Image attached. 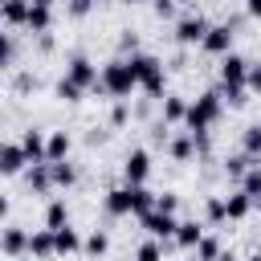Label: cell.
<instances>
[{"mask_svg":"<svg viewBox=\"0 0 261 261\" xmlns=\"http://www.w3.org/2000/svg\"><path fill=\"white\" fill-rule=\"evenodd\" d=\"M204 241V224H196V220H184L179 228H175V245L179 249H196Z\"/></svg>","mask_w":261,"mask_h":261,"instance_id":"obj_14","label":"cell"},{"mask_svg":"<svg viewBox=\"0 0 261 261\" xmlns=\"http://www.w3.org/2000/svg\"><path fill=\"white\" fill-rule=\"evenodd\" d=\"M29 8H33V0H4V20L8 24H24Z\"/></svg>","mask_w":261,"mask_h":261,"instance_id":"obj_22","label":"cell"},{"mask_svg":"<svg viewBox=\"0 0 261 261\" xmlns=\"http://www.w3.org/2000/svg\"><path fill=\"white\" fill-rule=\"evenodd\" d=\"M216 261H237V257H232V253H220V257H216Z\"/></svg>","mask_w":261,"mask_h":261,"instance_id":"obj_41","label":"cell"},{"mask_svg":"<svg viewBox=\"0 0 261 261\" xmlns=\"http://www.w3.org/2000/svg\"><path fill=\"white\" fill-rule=\"evenodd\" d=\"M155 208V196L143 188V184H122V188H114V192H106V212L110 216H143V212H151Z\"/></svg>","mask_w":261,"mask_h":261,"instance_id":"obj_2","label":"cell"},{"mask_svg":"<svg viewBox=\"0 0 261 261\" xmlns=\"http://www.w3.org/2000/svg\"><path fill=\"white\" fill-rule=\"evenodd\" d=\"M49 24H53V12H49L45 4H33V8H29L24 29H29V33H49Z\"/></svg>","mask_w":261,"mask_h":261,"instance_id":"obj_15","label":"cell"},{"mask_svg":"<svg viewBox=\"0 0 261 261\" xmlns=\"http://www.w3.org/2000/svg\"><path fill=\"white\" fill-rule=\"evenodd\" d=\"M249 90L261 94V65H249Z\"/></svg>","mask_w":261,"mask_h":261,"instance_id":"obj_37","label":"cell"},{"mask_svg":"<svg viewBox=\"0 0 261 261\" xmlns=\"http://www.w3.org/2000/svg\"><path fill=\"white\" fill-rule=\"evenodd\" d=\"M143 228H147L151 237H175L179 220H175L171 212H159V208H151V212H143Z\"/></svg>","mask_w":261,"mask_h":261,"instance_id":"obj_8","label":"cell"},{"mask_svg":"<svg viewBox=\"0 0 261 261\" xmlns=\"http://www.w3.org/2000/svg\"><path fill=\"white\" fill-rule=\"evenodd\" d=\"M220 220H228V200L212 196V200H208V224H220Z\"/></svg>","mask_w":261,"mask_h":261,"instance_id":"obj_32","label":"cell"},{"mask_svg":"<svg viewBox=\"0 0 261 261\" xmlns=\"http://www.w3.org/2000/svg\"><path fill=\"white\" fill-rule=\"evenodd\" d=\"M249 208H253V196L241 188L237 196H228V220H245L249 216Z\"/></svg>","mask_w":261,"mask_h":261,"instance_id":"obj_20","label":"cell"},{"mask_svg":"<svg viewBox=\"0 0 261 261\" xmlns=\"http://www.w3.org/2000/svg\"><path fill=\"white\" fill-rule=\"evenodd\" d=\"M49 171H53V184H61V188H69V184L77 179V171H73V163H65V159H57V163H49Z\"/></svg>","mask_w":261,"mask_h":261,"instance_id":"obj_26","label":"cell"},{"mask_svg":"<svg viewBox=\"0 0 261 261\" xmlns=\"http://www.w3.org/2000/svg\"><path fill=\"white\" fill-rule=\"evenodd\" d=\"M110 122H114V126H122V122H126V106H114V114H110Z\"/></svg>","mask_w":261,"mask_h":261,"instance_id":"obj_38","label":"cell"},{"mask_svg":"<svg viewBox=\"0 0 261 261\" xmlns=\"http://www.w3.org/2000/svg\"><path fill=\"white\" fill-rule=\"evenodd\" d=\"M232 37H237V33H232V24H212V29H208V37H204L200 45H204L208 53L224 57V53H232Z\"/></svg>","mask_w":261,"mask_h":261,"instance_id":"obj_7","label":"cell"},{"mask_svg":"<svg viewBox=\"0 0 261 261\" xmlns=\"http://www.w3.org/2000/svg\"><path fill=\"white\" fill-rule=\"evenodd\" d=\"M29 253H33V257H53V253H57V232H53V228L33 232V237H29Z\"/></svg>","mask_w":261,"mask_h":261,"instance_id":"obj_13","label":"cell"},{"mask_svg":"<svg viewBox=\"0 0 261 261\" xmlns=\"http://www.w3.org/2000/svg\"><path fill=\"white\" fill-rule=\"evenodd\" d=\"M53 94H57V98H61V102H77V98H82V86H77V82H73V77H61V82H57V90H53Z\"/></svg>","mask_w":261,"mask_h":261,"instance_id":"obj_30","label":"cell"},{"mask_svg":"<svg viewBox=\"0 0 261 261\" xmlns=\"http://www.w3.org/2000/svg\"><path fill=\"white\" fill-rule=\"evenodd\" d=\"M24 249H29V232L16 228V224H8V228H4V253L16 257V253H24Z\"/></svg>","mask_w":261,"mask_h":261,"instance_id":"obj_16","label":"cell"},{"mask_svg":"<svg viewBox=\"0 0 261 261\" xmlns=\"http://www.w3.org/2000/svg\"><path fill=\"white\" fill-rule=\"evenodd\" d=\"M65 224H69V208H65V200H53L45 208V228H65Z\"/></svg>","mask_w":261,"mask_h":261,"instance_id":"obj_21","label":"cell"},{"mask_svg":"<svg viewBox=\"0 0 261 261\" xmlns=\"http://www.w3.org/2000/svg\"><path fill=\"white\" fill-rule=\"evenodd\" d=\"M220 86H224V94H228V102H232V106H241V102H245L249 61H245L241 53H224V57H220Z\"/></svg>","mask_w":261,"mask_h":261,"instance_id":"obj_3","label":"cell"},{"mask_svg":"<svg viewBox=\"0 0 261 261\" xmlns=\"http://www.w3.org/2000/svg\"><path fill=\"white\" fill-rule=\"evenodd\" d=\"M65 77H73L82 90H90V86H98V82H102V73L94 69V61H90V57H82V53L69 61V73H65Z\"/></svg>","mask_w":261,"mask_h":261,"instance_id":"obj_9","label":"cell"},{"mask_svg":"<svg viewBox=\"0 0 261 261\" xmlns=\"http://www.w3.org/2000/svg\"><path fill=\"white\" fill-rule=\"evenodd\" d=\"M220 253H224V249H220V241H216V237H204V241L196 245V261H216Z\"/></svg>","mask_w":261,"mask_h":261,"instance_id":"obj_28","label":"cell"},{"mask_svg":"<svg viewBox=\"0 0 261 261\" xmlns=\"http://www.w3.org/2000/svg\"><path fill=\"white\" fill-rule=\"evenodd\" d=\"M249 16H257V20H261V0H249Z\"/></svg>","mask_w":261,"mask_h":261,"instance_id":"obj_40","label":"cell"},{"mask_svg":"<svg viewBox=\"0 0 261 261\" xmlns=\"http://www.w3.org/2000/svg\"><path fill=\"white\" fill-rule=\"evenodd\" d=\"M135 261H159V245H155V241H147V245L135 253Z\"/></svg>","mask_w":261,"mask_h":261,"instance_id":"obj_34","label":"cell"},{"mask_svg":"<svg viewBox=\"0 0 261 261\" xmlns=\"http://www.w3.org/2000/svg\"><path fill=\"white\" fill-rule=\"evenodd\" d=\"M90 8H94V0H69V12H73V16H86Z\"/></svg>","mask_w":261,"mask_h":261,"instance_id":"obj_36","label":"cell"},{"mask_svg":"<svg viewBox=\"0 0 261 261\" xmlns=\"http://www.w3.org/2000/svg\"><path fill=\"white\" fill-rule=\"evenodd\" d=\"M241 188L253 196V204H261V163H253L249 171H245V179H241Z\"/></svg>","mask_w":261,"mask_h":261,"instance_id":"obj_24","label":"cell"},{"mask_svg":"<svg viewBox=\"0 0 261 261\" xmlns=\"http://www.w3.org/2000/svg\"><path fill=\"white\" fill-rule=\"evenodd\" d=\"M122 4H139V0H122Z\"/></svg>","mask_w":261,"mask_h":261,"instance_id":"obj_44","label":"cell"},{"mask_svg":"<svg viewBox=\"0 0 261 261\" xmlns=\"http://www.w3.org/2000/svg\"><path fill=\"white\" fill-rule=\"evenodd\" d=\"M118 49H122V53H139V37H135V33H122Z\"/></svg>","mask_w":261,"mask_h":261,"instance_id":"obj_35","label":"cell"},{"mask_svg":"<svg viewBox=\"0 0 261 261\" xmlns=\"http://www.w3.org/2000/svg\"><path fill=\"white\" fill-rule=\"evenodd\" d=\"M130 69H135L139 86H143L151 98H159V94H163L167 77H163V65H159V57H151V53H130Z\"/></svg>","mask_w":261,"mask_h":261,"instance_id":"obj_5","label":"cell"},{"mask_svg":"<svg viewBox=\"0 0 261 261\" xmlns=\"http://www.w3.org/2000/svg\"><path fill=\"white\" fill-rule=\"evenodd\" d=\"M49 184H53L49 163H33V167H29V188H33V192H49Z\"/></svg>","mask_w":261,"mask_h":261,"instance_id":"obj_19","label":"cell"},{"mask_svg":"<svg viewBox=\"0 0 261 261\" xmlns=\"http://www.w3.org/2000/svg\"><path fill=\"white\" fill-rule=\"evenodd\" d=\"M65 155H69V135H65V130H53V135H49V147H45V159L57 163V159H65Z\"/></svg>","mask_w":261,"mask_h":261,"instance_id":"obj_17","label":"cell"},{"mask_svg":"<svg viewBox=\"0 0 261 261\" xmlns=\"http://www.w3.org/2000/svg\"><path fill=\"white\" fill-rule=\"evenodd\" d=\"M241 147H245V155H261V126H245V135H241Z\"/></svg>","mask_w":261,"mask_h":261,"instance_id":"obj_29","label":"cell"},{"mask_svg":"<svg viewBox=\"0 0 261 261\" xmlns=\"http://www.w3.org/2000/svg\"><path fill=\"white\" fill-rule=\"evenodd\" d=\"M208 29H212V24H208L200 12H196V16H184V20L175 24V41H179V45H196V41L208 37Z\"/></svg>","mask_w":261,"mask_h":261,"instance_id":"obj_6","label":"cell"},{"mask_svg":"<svg viewBox=\"0 0 261 261\" xmlns=\"http://www.w3.org/2000/svg\"><path fill=\"white\" fill-rule=\"evenodd\" d=\"M33 4H45V8H53V4H57V0H33Z\"/></svg>","mask_w":261,"mask_h":261,"instance_id":"obj_42","label":"cell"},{"mask_svg":"<svg viewBox=\"0 0 261 261\" xmlns=\"http://www.w3.org/2000/svg\"><path fill=\"white\" fill-rule=\"evenodd\" d=\"M155 12L159 16H171V0H155Z\"/></svg>","mask_w":261,"mask_h":261,"instance_id":"obj_39","label":"cell"},{"mask_svg":"<svg viewBox=\"0 0 261 261\" xmlns=\"http://www.w3.org/2000/svg\"><path fill=\"white\" fill-rule=\"evenodd\" d=\"M135 86H139V77H135V69H130V57L110 61V65L102 69V82H98V90H106V94H114V98H126Z\"/></svg>","mask_w":261,"mask_h":261,"instance_id":"obj_4","label":"cell"},{"mask_svg":"<svg viewBox=\"0 0 261 261\" xmlns=\"http://www.w3.org/2000/svg\"><path fill=\"white\" fill-rule=\"evenodd\" d=\"M24 163H29L24 147H20V143H4V151H0V171H4V175H16V171H24Z\"/></svg>","mask_w":261,"mask_h":261,"instance_id":"obj_11","label":"cell"},{"mask_svg":"<svg viewBox=\"0 0 261 261\" xmlns=\"http://www.w3.org/2000/svg\"><path fill=\"white\" fill-rule=\"evenodd\" d=\"M53 232H57V253H61V257H65V253H77V249H82V237H77V232H73L69 224H65V228H53Z\"/></svg>","mask_w":261,"mask_h":261,"instance_id":"obj_23","label":"cell"},{"mask_svg":"<svg viewBox=\"0 0 261 261\" xmlns=\"http://www.w3.org/2000/svg\"><path fill=\"white\" fill-rule=\"evenodd\" d=\"M155 208H159V212H175V208H179V196L163 192V196H155Z\"/></svg>","mask_w":261,"mask_h":261,"instance_id":"obj_33","label":"cell"},{"mask_svg":"<svg viewBox=\"0 0 261 261\" xmlns=\"http://www.w3.org/2000/svg\"><path fill=\"white\" fill-rule=\"evenodd\" d=\"M249 261H261V253H253V257H249Z\"/></svg>","mask_w":261,"mask_h":261,"instance_id":"obj_43","label":"cell"},{"mask_svg":"<svg viewBox=\"0 0 261 261\" xmlns=\"http://www.w3.org/2000/svg\"><path fill=\"white\" fill-rule=\"evenodd\" d=\"M184 118H188V102L175 98V94H167L163 98V122H184Z\"/></svg>","mask_w":261,"mask_h":261,"instance_id":"obj_18","label":"cell"},{"mask_svg":"<svg viewBox=\"0 0 261 261\" xmlns=\"http://www.w3.org/2000/svg\"><path fill=\"white\" fill-rule=\"evenodd\" d=\"M200 143H196V135L188 130V135H179V139H171V155L175 159H192V151H196Z\"/></svg>","mask_w":261,"mask_h":261,"instance_id":"obj_25","label":"cell"},{"mask_svg":"<svg viewBox=\"0 0 261 261\" xmlns=\"http://www.w3.org/2000/svg\"><path fill=\"white\" fill-rule=\"evenodd\" d=\"M220 90H204L192 106H188V118H184V126L196 135V143H200V151H208V126L220 118Z\"/></svg>","mask_w":261,"mask_h":261,"instance_id":"obj_1","label":"cell"},{"mask_svg":"<svg viewBox=\"0 0 261 261\" xmlns=\"http://www.w3.org/2000/svg\"><path fill=\"white\" fill-rule=\"evenodd\" d=\"M82 249H86V253H90V257H102V253H106V249H110V237H106V232H90V237H86V245H82Z\"/></svg>","mask_w":261,"mask_h":261,"instance_id":"obj_31","label":"cell"},{"mask_svg":"<svg viewBox=\"0 0 261 261\" xmlns=\"http://www.w3.org/2000/svg\"><path fill=\"white\" fill-rule=\"evenodd\" d=\"M147 171H151V155H147V151H130L126 163H122V179H126V184H143Z\"/></svg>","mask_w":261,"mask_h":261,"instance_id":"obj_10","label":"cell"},{"mask_svg":"<svg viewBox=\"0 0 261 261\" xmlns=\"http://www.w3.org/2000/svg\"><path fill=\"white\" fill-rule=\"evenodd\" d=\"M249 159H253V155H232V159H224V171H228V179H245V171L253 167Z\"/></svg>","mask_w":261,"mask_h":261,"instance_id":"obj_27","label":"cell"},{"mask_svg":"<svg viewBox=\"0 0 261 261\" xmlns=\"http://www.w3.org/2000/svg\"><path fill=\"white\" fill-rule=\"evenodd\" d=\"M20 147H24V155H29V163H49V159H45V147H49V139H45L41 130H24V139H20Z\"/></svg>","mask_w":261,"mask_h":261,"instance_id":"obj_12","label":"cell"}]
</instances>
